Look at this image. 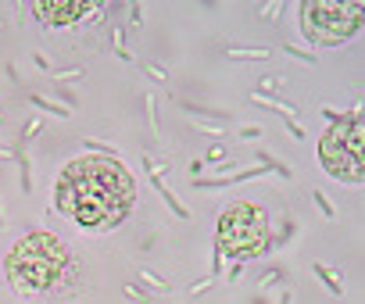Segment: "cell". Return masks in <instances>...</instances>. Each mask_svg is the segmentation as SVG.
Masks as SVG:
<instances>
[{"instance_id": "cell-6", "label": "cell", "mask_w": 365, "mask_h": 304, "mask_svg": "<svg viewBox=\"0 0 365 304\" xmlns=\"http://www.w3.org/2000/svg\"><path fill=\"white\" fill-rule=\"evenodd\" d=\"M29 8L47 26H72V22L86 19L90 8H97V4H86V0H36V4H29Z\"/></svg>"}, {"instance_id": "cell-1", "label": "cell", "mask_w": 365, "mask_h": 304, "mask_svg": "<svg viewBox=\"0 0 365 304\" xmlns=\"http://www.w3.org/2000/svg\"><path fill=\"white\" fill-rule=\"evenodd\" d=\"M133 176L122 162L97 154L76 158L54 183V208L86 229H111L133 208Z\"/></svg>"}, {"instance_id": "cell-16", "label": "cell", "mask_w": 365, "mask_h": 304, "mask_svg": "<svg viewBox=\"0 0 365 304\" xmlns=\"http://www.w3.org/2000/svg\"><path fill=\"white\" fill-rule=\"evenodd\" d=\"M86 147H90V150H115V147H108V143H97V140H86Z\"/></svg>"}, {"instance_id": "cell-7", "label": "cell", "mask_w": 365, "mask_h": 304, "mask_svg": "<svg viewBox=\"0 0 365 304\" xmlns=\"http://www.w3.org/2000/svg\"><path fill=\"white\" fill-rule=\"evenodd\" d=\"M315 276H319V279L329 286V293H333V297H344V286H340V279H336V276H333L326 265H319V261H315Z\"/></svg>"}, {"instance_id": "cell-10", "label": "cell", "mask_w": 365, "mask_h": 304, "mask_svg": "<svg viewBox=\"0 0 365 304\" xmlns=\"http://www.w3.org/2000/svg\"><path fill=\"white\" fill-rule=\"evenodd\" d=\"M230 58H269V51H240V47H230Z\"/></svg>"}, {"instance_id": "cell-4", "label": "cell", "mask_w": 365, "mask_h": 304, "mask_svg": "<svg viewBox=\"0 0 365 304\" xmlns=\"http://www.w3.org/2000/svg\"><path fill=\"white\" fill-rule=\"evenodd\" d=\"M319 162L336 183L358 187L365 179V154H361V111L351 118L333 122L319 140Z\"/></svg>"}, {"instance_id": "cell-14", "label": "cell", "mask_w": 365, "mask_h": 304, "mask_svg": "<svg viewBox=\"0 0 365 304\" xmlns=\"http://www.w3.org/2000/svg\"><path fill=\"white\" fill-rule=\"evenodd\" d=\"M226 158V150L222 147H212V154H208V162H222Z\"/></svg>"}, {"instance_id": "cell-12", "label": "cell", "mask_w": 365, "mask_h": 304, "mask_svg": "<svg viewBox=\"0 0 365 304\" xmlns=\"http://www.w3.org/2000/svg\"><path fill=\"white\" fill-rule=\"evenodd\" d=\"M76 75H83V68H65V72H58V79H76Z\"/></svg>"}, {"instance_id": "cell-15", "label": "cell", "mask_w": 365, "mask_h": 304, "mask_svg": "<svg viewBox=\"0 0 365 304\" xmlns=\"http://www.w3.org/2000/svg\"><path fill=\"white\" fill-rule=\"evenodd\" d=\"M287 129H290V132H294V136H301V140H304V129H301V125H297V122H294V118H290V122H287Z\"/></svg>"}, {"instance_id": "cell-3", "label": "cell", "mask_w": 365, "mask_h": 304, "mask_svg": "<svg viewBox=\"0 0 365 304\" xmlns=\"http://www.w3.org/2000/svg\"><path fill=\"white\" fill-rule=\"evenodd\" d=\"M265 247H269V219H265L262 204H255V201L226 204V211L219 219L215 251L230 254L237 261H247V258H258Z\"/></svg>"}, {"instance_id": "cell-5", "label": "cell", "mask_w": 365, "mask_h": 304, "mask_svg": "<svg viewBox=\"0 0 365 304\" xmlns=\"http://www.w3.org/2000/svg\"><path fill=\"white\" fill-rule=\"evenodd\" d=\"M301 29L312 43H344L361 29V4H336V0H308L301 4Z\"/></svg>"}, {"instance_id": "cell-2", "label": "cell", "mask_w": 365, "mask_h": 304, "mask_svg": "<svg viewBox=\"0 0 365 304\" xmlns=\"http://www.w3.org/2000/svg\"><path fill=\"white\" fill-rule=\"evenodd\" d=\"M65 268H68V247L47 229L26 233L8 251V261H4L11 286L26 297L29 293H51L61 283Z\"/></svg>"}, {"instance_id": "cell-13", "label": "cell", "mask_w": 365, "mask_h": 304, "mask_svg": "<svg viewBox=\"0 0 365 304\" xmlns=\"http://www.w3.org/2000/svg\"><path fill=\"white\" fill-rule=\"evenodd\" d=\"M36 132H40V122H36V118H33V122H29V125H26V132H22V136H26V140H29V136H36Z\"/></svg>"}, {"instance_id": "cell-17", "label": "cell", "mask_w": 365, "mask_h": 304, "mask_svg": "<svg viewBox=\"0 0 365 304\" xmlns=\"http://www.w3.org/2000/svg\"><path fill=\"white\" fill-rule=\"evenodd\" d=\"M0 226H4V215H0Z\"/></svg>"}, {"instance_id": "cell-8", "label": "cell", "mask_w": 365, "mask_h": 304, "mask_svg": "<svg viewBox=\"0 0 365 304\" xmlns=\"http://www.w3.org/2000/svg\"><path fill=\"white\" fill-rule=\"evenodd\" d=\"M29 100H33L36 108H43V111H51V115H58V118H68V108H61V104H54V100H43L40 93H29Z\"/></svg>"}, {"instance_id": "cell-9", "label": "cell", "mask_w": 365, "mask_h": 304, "mask_svg": "<svg viewBox=\"0 0 365 304\" xmlns=\"http://www.w3.org/2000/svg\"><path fill=\"white\" fill-rule=\"evenodd\" d=\"M315 204H319V208H322V215H326V219H333V215H336V208H333V204H329V197H326V194H322V190H315Z\"/></svg>"}, {"instance_id": "cell-11", "label": "cell", "mask_w": 365, "mask_h": 304, "mask_svg": "<svg viewBox=\"0 0 365 304\" xmlns=\"http://www.w3.org/2000/svg\"><path fill=\"white\" fill-rule=\"evenodd\" d=\"M287 54H290V58H301V61H308V65H315V54H308V51H301V47H287Z\"/></svg>"}]
</instances>
